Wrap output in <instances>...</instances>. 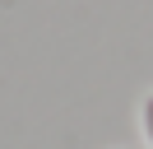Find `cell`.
I'll use <instances>...</instances> for the list:
<instances>
[{"label":"cell","instance_id":"6da1fadb","mask_svg":"<svg viewBox=\"0 0 153 149\" xmlns=\"http://www.w3.org/2000/svg\"><path fill=\"white\" fill-rule=\"evenodd\" d=\"M139 130H144V144L153 149V89L139 98Z\"/></svg>","mask_w":153,"mask_h":149}]
</instances>
